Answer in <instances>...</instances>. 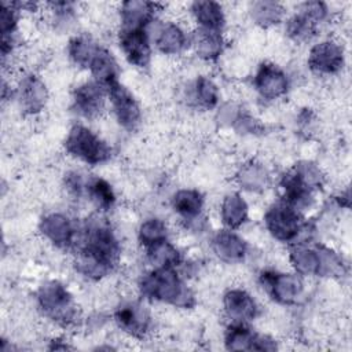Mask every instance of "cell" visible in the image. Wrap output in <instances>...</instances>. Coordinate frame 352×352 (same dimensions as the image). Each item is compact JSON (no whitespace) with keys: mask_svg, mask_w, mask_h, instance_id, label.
<instances>
[{"mask_svg":"<svg viewBox=\"0 0 352 352\" xmlns=\"http://www.w3.org/2000/svg\"><path fill=\"white\" fill-rule=\"evenodd\" d=\"M15 98L22 113L34 116L40 113L48 100L47 87L40 77L33 73L25 74L16 84Z\"/></svg>","mask_w":352,"mask_h":352,"instance_id":"17","label":"cell"},{"mask_svg":"<svg viewBox=\"0 0 352 352\" xmlns=\"http://www.w3.org/2000/svg\"><path fill=\"white\" fill-rule=\"evenodd\" d=\"M260 285L274 301L283 305L297 304L304 294V282L297 272L265 270L260 274Z\"/></svg>","mask_w":352,"mask_h":352,"instance_id":"8","label":"cell"},{"mask_svg":"<svg viewBox=\"0 0 352 352\" xmlns=\"http://www.w3.org/2000/svg\"><path fill=\"white\" fill-rule=\"evenodd\" d=\"M106 91L117 122L126 131H135L142 122V110L132 92L120 81L109 85Z\"/></svg>","mask_w":352,"mask_h":352,"instance_id":"9","label":"cell"},{"mask_svg":"<svg viewBox=\"0 0 352 352\" xmlns=\"http://www.w3.org/2000/svg\"><path fill=\"white\" fill-rule=\"evenodd\" d=\"M144 250L146 257L153 264V267H177L182 261L179 249L169 239Z\"/></svg>","mask_w":352,"mask_h":352,"instance_id":"33","label":"cell"},{"mask_svg":"<svg viewBox=\"0 0 352 352\" xmlns=\"http://www.w3.org/2000/svg\"><path fill=\"white\" fill-rule=\"evenodd\" d=\"M190 45L199 58L205 60H216L224 50L223 33L197 28L191 36Z\"/></svg>","mask_w":352,"mask_h":352,"instance_id":"27","label":"cell"},{"mask_svg":"<svg viewBox=\"0 0 352 352\" xmlns=\"http://www.w3.org/2000/svg\"><path fill=\"white\" fill-rule=\"evenodd\" d=\"M329 16V8L322 1H305L286 21V34L294 43H308L316 34L319 25Z\"/></svg>","mask_w":352,"mask_h":352,"instance_id":"7","label":"cell"},{"mask_svg":"<svg viewBox=\"0 0 352 352\" xmlns=\"http://www.w3.org/2000/svg\"><path fill=\"white\" fill-rule=\"evenodd\" d=\"M224 345L230 351H274L276 342L260 334L248 323H230L224 333Z\"/></svg>","mask_w":352,"mask_h":352,"instance_id":"15","label":"cell"},{"mask_svg":"<svg viewBox=\"0 0 352 352\" xmlns=\"http://www.w3.org/2000/svg\"><path fill=\"white\" fill-rule=\"evenodd\" d=\"M289 260L294 271L301 276L320 275L322 260L319 245L311 246L307 242H294L289 250Z\"/></svg>","mask_w":352,"mask_h":352,"instance_id":"22","label":"cell"},{"mask_svg":"<svg viewBox=\"0 0 352 352\" xmlns=\"http://www.w3.org/2000/svg\"><path fill=\"white\" fill-rule=\"evenodd\" d=\"M212 250L221 261L235 264L243 261L248 254L246 241L235 230H219L212 238Z\"/></svg>","mask_w":352,"mask_h":352,"instance_id":"19","label":"cell"},{"mask_svg":"<svg viewBox=\"0 0 352 352\" xmlns=\"http://www.w3.org/2000/svg\"><path fill=\"white\" fill-rule=\"evenodd\" d=\"M323 184V175L318 165L304 161L296 164L280 179L282 201L297 210H304L311 206L314 192Z\"/></svg>","mask_w":352,"mask_h":352,"instance_id":"3","label":"cell"},{"mask_svg":"<svg viewBox=\"0 0 352 352\" xmlns=\"http://www.w3.org/2000/svg\"><path fill=\"white\" fill-rule=\"evenodd\" d=\"M223 309L230 323H249L260 312V307L253 296L241 287H232L224 293Z\"/></svg>","mask_w":352,"mask_h":352,"instance_id":"18","label":"cell"},{"mask_svg":"<svg viewBox=\"0 0 352 352\" xmlns=\"http://www.w3.org/2000/svg\"><path fill=\"white\" fill-rule=\"evenodd\" d=\"M138 239L144 249H148L168 239V227L164 220L150 217L140 223L138 228Z\"/></svg>","mask_w":352,"mask_h":352,"instance_id":"34","label":"cell"},{"mask_svg":"<svg viewBox=\"0 0 352 352\" xmlns=\"http://www.w3.org/2000/svg\"><path fill=\"white\" fill-rule=\"evenodd\" d=\"M190 12L198 29L223 32L226 25V14L220 3L210 0L194 1L190 4Z\"/></svg>","mask_w":352,"mask_h":352,"instance_id":"24","label":"cell"},{"mask_svg":"<svg viewBox=\"0 0 352 352\" xmlns=\"http://www.w3.org/2000/svg\"><path fill=\"white\" fill-rule=\"evenodd\" d=\"M236 183L246 191H261L270 183V173L263 164L249 161L236 172Z\"/></svg>","mask_w":352,"mask_h":352,"instance_id":"30","label":"cell"},{"mask_svg":"<svg viewBox=\"0 0 352 352\" xmlns=\"http://www.w3.org/2000/svg\"><path fill=\"white\" fill-rule=\"evenodd\" d=\"M264 226L272 238L289 243L297 242L298 236L305 231L301 212L282 199L267 209L264 213Z\"/></svg>","mask_w":352,"mask_h":352,"instance_id":"6","label":"cell"},{"mask_svg":"<svg viewBox=\"0 0 352 352\" xmlns=\"http://www.w3.org/2000/svg\"><path fill=\"white\" fill-rule=\"evenodd\" d=\"M87 70H89L92 80H95L104 88L118 81V65L113 54L103 45H100Z\"/></svg>","mask_w":352,"mask_h":352,"instance_id":"28","label":"cell"},{"mask_svg":"<svg viewBox=\"0 0 352 352\" xmlns=\"http://www.w3.org/2000/svg\"><path fill=\"white\" fill-rule=\"evenodd\" d=\"M38 311L54 323L69 327L78 320L77 304L69 289L59 280H47L36 292Z\"/></svg>","mask_w":352,"mask_h":352,"instance_id":"4","label":"cell"},{"mask_svg":"<svg viewBox=\"0 0 352 352\" xmlns=\"http://www.w3.org/2000/svg\"><path fill=\"white\" fill-rule=\"evenodd\" d=\"M219 99V88L209 77L199 76L187 88V100L194 107L202 110H212L217 106Z\"/></svg>","mask_w":352,"mask_h":352,"instance_id":"25","label":"cell"},{"mask_svg":"<svg viewBox=\"0 0 352 352\" xmlns=\"http://www.w3.org/2000/svg\"><path fill=\"white\" fill-rule=\"evenodd\" d=\"M85 197L102 212L110 210L116 204V192L111 184L99 176L87 179Z\"/></svg>","mask_w":352,"mask_h":352,"instance_id":"31","label":"cell"},{"mask_svg":"<svg viewBox=\"0 0 352 352\" xmlns=\"http://www.w3.org/2000/svg\"><path fill=\"white\" fill-rule=\"evenodd\" d=\"M63 186L66 188V192L74 198V199H80L82 197H85L87 192V179L76 170H70L65 175L63 179Z\"/></svg>","mask_w":352,"mask_h":352,"instance_id":"35","label":"cell"},{"mask_svg":"<svg viewBox=\"0 0 352 352\" xmlns=\"http://www.w3.org/2000/svg\"><path fill=\"white\" fill-rule=\"evenodd\" d=\"M100 44L85 33L76 34L67 44V55L70 60L78 67L88 69L94 56L96 55Z\"/></svg>","mask_w":352,"mask_h":352,"instance_id":"29","label":"cell"},{"mask_svg":"<svg viewBox=\"0 0 352 352\" xmlns=\"http://www.w3.org/2000/svg\"><path fill=\"white\" fill-rule=\"evenodd\" d=\"M307 63L311 72L315 74H336L344 67L345 63L344 48L334 40H322L311 47Z\"/></svg>","mask_w":352,"mask_h":352,"instance_id":"11","label":"cell"},{"mask_svg":"<svg viewBox=\"0 0 352 352\" xmlns=\"http://www.w3.org/2000/svg\"><path fill=\"white\" fill-rule=\"evenodd\" d=\"M74 249L76 271L94 280L107 276L121 256L120 241L110 223L102 217H91L78 227Z\"/></svg>","mask_w":352,"mask_h":352,"instance_id":"1","label":"cell"},{"mask_svg":"<svg viewBox=\"0 0 352 352\" xmlns=\"http://www.w3.org/2000/svg\"><path fill=\"white\" fill-rule=\"evenodd\" d=\"M142 297L150 301L170 304L179 308H191L195 297L184 283L176 267H154L139 280Z\"/></svg>","mask_w":352,"mask_h":352,"instance_id":"2","label":"cell"},{"mask_svg":"<svg viewBox=\"0 0 352 352\" xmlns=\"http://www.w3.org/2000/svg\"><path fill=\"white\" fill-rule=\"evenodd\" d=\"M107 91L95 80L77 85L72 95V110L81 118L94 120L104 110Z\"/></svg>","mask_w":352,"mask_h":352,"instance_id":"12","label":"cell"},{"mask_svg":"<svg viewBox=\"0 0 352 352\" xmlns=\"http://www.w3.org/2000/svg\"><path fill=\"white\" fill-rule=\"evenodd\" d=\"M158 4L143 0H128L120 4L118 15L121 28L147 29L155 19Z\"/></svg>","mask_w":352,"mask_h":352,"instance_id":"20","label":"cell"},{"mask_svg":"<svg viewBox=\"0 0 352 352\" xmlns=\"http://www.w3.org/2000/svg\"><path fill=\"white\" fill-rule=\"evenodd\" d=\"M191 36L176 22H164L154 37V44L164 55H180L190 45Z\"/></svg>","mask_w":352,"mask_h":352,"instance_id":"23","label":"cell"},{"mask_svg":"<svg viewBox=\"0 0 352 352\" xmlns=\"http://www.w3.org/2000/svg\"><path fill=\"white\" fill-rule=\"evenodd\" d=\"M253 87L260 98L276 100L287 94L289 77L278 65L263 62L253 76Z\"/></svg>","mask_w":352,"mask_h":352,"instance_id":"14","label":"cell"},{"mask_svg":"<svg viewBox=\"0 0 352 352\" xmlns=\"http://www.w3.org/2000/svg\"><path fill=\"white\" fill-rule=\"evenodd\" d=\"M38 230L48 242L62 250L74 248L78 235V226L62 212L44 214L40 220Z\"/></svg>","mask_w":352,"mask_h":352,"instance_id":"10","label":"cell"},{"mask_svg":"<svg viewBox=\"0 0 352 352\" xmlns=\"http://www.w3.org/2000/svg\"><path fill=\"white\" fill-rule=\"evenodd\" d=\"M118 44L126 60L136 67H146L151 59V40L147 29L120 28Z\"/></svg>","mask_w":352,"mask_h":352,"instance_id":"16","label":"cell"},{"mask_svg":"<svg viewBox=\"0 0 352 352\" xmlns=\"http://www.w3.org/2000/svg\"><path fill=\"white\" fill-rule=\"evenodd\" d=\"M63 146L69 155L91 166L107 162L113 154L110 144L84 124H74L69 129Z\"/></svg>","mask_w":352,"mask_h":352,"instance_id":"5","label":"cell"},{"mask_svg":"<svg viewBox=\"0 0 352 352\" xmlns=\"http://www.w3.org/2000/svg\"><path fill=\"white\" fill-rule=\"evenodd\" d=\"M114 322L120 330L133 338L146 337L153 327L148 309L139 301H126L118 305L114 312Z\"/></svg>","mask_w":352,"mask_h":352,"instance_id":"13","label":"cell"},{"mask_svg":"<svg viewBox=\"0 0 352 352\" xmlns=\"http://www.w3.org/2000/svg\"><path fill=\"white\" fill-rule=\"evenodd\" d=\"M204 205V195L195 188L177 190L172 197V209L188 226H197L202 220Z\"/></svg>","mask_w":352,"mask_h":352,"instance_id":"21","label":"cell"},{"mask_svg":"<svg viewBox=\"0 0 352 352\" xmlns=\"http://www.w3.org/2000/svg\"><path fill=\"white\" fill-rule=\"evenodd\" d=\"M249 217V206L239 192L224 195L220 205V219L224 228L238 230Z\"/></svg>","mask_w":352,"mask_h":352,"instance_id":"26","label":"cell"},{"mask_svg":"<svg viewBox=\"0 0 352 352\" xmlns=\"http://www.w3.org/2000/svg\"><path fill=\"white\" fill-rule=\"evenodd\" d=\"M249 11L252 19L263 28L276 25L285 16V10L282 4L276 1H254L250 4Z\"/></svg>","mask_w":352,"mask_h":352,"instance_id":"32","label":"cell"}]
</instances>
